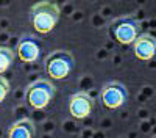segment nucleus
Here are the masks:
<instances>
[{
  "label": "nucleus",
  "mask_w": 156,
  "mask_h": 138,
  "mask_svg": "<svg viewBox=\"0 0 156 138\" xmlns=\"http://www.w3.org/2000/svg\"><path fill=\"white\" fill-rule=\"evenodd\" d=\"M30 17H31V25L34 32L41 35H48L58 25L61 11L56 3L44 0V2H37L31 6Z\"/></svg>",
  "instance_id": "nucleus-1"
},
{
  "label": "nucleus",
  "mask_w": 156,
  "mask_h": 138,
  "mask_svg": "<svg viewBox=\"0 0 156 138\" xmlns=\"http://www.w3.org/2000/svg\"><path fill=\"white\" fill-rule=\"evenodd\" d=\"M75 60L67 50H55L45 58V71L53 80H64L73 71Z\"/></svg>",
  "instance_id": "nucleus-2"
},
{
  "label": "nucleus",
  "mask_w": 156,
  "mask_h": 138,
  "mask_svg": "<svg viewBox=\"0 0 156 138\" xmlns=\"http://www.w3.org/2000/svg\"><path fill=\"white\" fill-rule=\"evenodd\" d=\"M55 93L56 90H55L53 83L48 80H44V79H39L28 85L27 91H25V97H27V102L31 108L44 110L51 102Z\"/></svg>",
  "instance_id": "nucleus-3"
},
{
  "label": "nucleus",
  "mask_w": 156,
  "mask_h": 138,
  "mask_svg": "<svg viewBox=\"0 0 156 138\" xmlns=\"http://www.w3.org/2000/svg\"><path fill=\"white\" fill-rule=\"evenodd\" d=\"M111 33L119 44L131 46L133 41L140 35V24L131 16H123L111 24Z\"/></svg>",
  "instance_id": "nucleus-4"
},
{
  "label": "nucleus",
  "mask_w": 156,
  "mask_h": 138,
  "mask_svg": "<svg viewBox=\"0 0 156 138\" xmlns=\"http://www.w3.org/2000/svg\"><path fill=\"white\" fill-rule=\"evenodd\" d=\"M101 104L108 110H117L125 105L128 100V90L126 86L119 80H109L103 85L100 91Z\"/></svg>",
  "instance_id": "nucleus-5"
},
{
  "label": "nucleus",
  "mask_w": 156,
  "mask_h": 138,
  "mask_svg": "<svg viewBox=\"0 0 156 138\" xmlns=\"http://www.w3.org/2000/svg\"><path fill=\"white\" fill-rule=\"evenodd\" d=\"M94 110V100L87 93H75L69 100V113L75 119H84L90 116Z\"/></svg>",
  "instance_id": "nucleus-6"
},
{
  "label": "nucleus",
  "mask_w": 156,
  "mask_h": 138,
  "mask_svg": "<svg viewBox=\"0 0 156 138\" xmlns=\"http://www.w3.org/2000/svg\"><path fill=\"white\" fill-rule=\"evenodd\" d=\"M133 52L134 57L140 61H150L156 52V39L150 33H140L133 41Z\"/></svg>",
  "instance_id": "nucleus-7"
},
{
  "label": "nucleus",
  "mask_w": 156,
  "mask_h": 138,
  "mask_svg": "<svg viewBox=\"0 0 156 138\" xmlns=\"http://www.w3.org/2000/svg\"><path fill=\"white\" fill-rule=\"evenodd\" d=\"M42 54L41 43L33 36H23L17 44V55L23 63H34L39 60Z\"/></svg>",
  "instance_id": "nucleus-8"
},
{
  "label": "nucleus",
  "mask_w": 156,
  "mask_h": 138,
  "mask_svg": "<svg viewBox=\"0 0 156 138\" xmlns=\"http://www.w3.org/2000/svg\"><path fill=\"white\" fill-rule=\"evenodd\" d=\"M36 132V127L31 119L23 118L14 122L8 130V138H33Z\"/></svg>",
  "instance_id": "nucleus-9"
},
{
  "label": "nucleus",
  "mask_w": 156,
  "mask_h": 138,
  "mask_svg": "<svg viewBox=\"0 0 156 138\" xmlns=\"http://www.w3.org/2000/svg\"><path fill=\"white\" fill-rule=\"evenodd\" d=\"M14 61V52L5 46H0V75L5 74Z\"/></svg>",
  "instance_id": "nucleus-10"
},
{
  "label": "nucleus",
  "mask_w": 156,
  "mask_h": 138,
  "mask_svg": "<svg viewBox=\"0 0 156 138\" xmlns=\"http://www.w3.org/2000/svg\"><path fill=\"white\" fill-rule=\"evenodd\" d=\"M9 90H11V86H9L8 79H5L3 75H0V104L6 99V96L9 94Z\"/></svg>",
  "instance_id": "nucleus-11"
}]
</instances>
